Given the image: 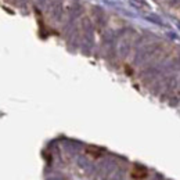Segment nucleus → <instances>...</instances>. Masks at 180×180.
<instances>
[{"instance_id": "1", "label": "nucleus", "mask_w": 180, "mask_h": 180, "mask_svg": "<svg viewBox=\"0 0 180 180\" xmlns=\"http://www.w3.org/2000/svg\"><path fill=\"white\" fill-rule=\"evenodd\" d=\"M136 168H137V170H139V172H136V169H133V172H132L133 177H136V179H144V177L147 176L146 169H144V168H139V166H136Z\"/></svg>"}]
</instances>
